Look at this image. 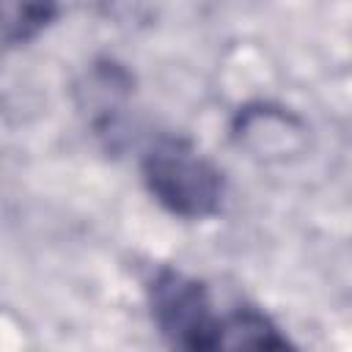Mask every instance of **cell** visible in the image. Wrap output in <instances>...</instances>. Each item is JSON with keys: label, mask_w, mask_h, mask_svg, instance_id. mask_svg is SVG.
<instances>
[{"label": "cell", "mask_w": 352, "mask_h": 352, "mask_svg": "<svg viewBox=\"0 0 352 352\" xmlns=\"http://www.w3.org/2000/svg\"><path fill=\"white\" fill-rule=\"evenodd\" d=\"M234 135L239 146L261 160H286L289 154H300L305 146V126L292 113L270 104L245 107L236 118Z\"/></svg>", "instance_id": "3957f363"}, {"label": "cell", "mask_w": 352, "mask_h": 352, "mask_svg": "<svg viewBox=\"0 0 352 352\" xmlns=\"http://www.w3.org/2000/svg\"><path fill=\"white\" fill-rule=\"evenodd\" d=\"M289 341L278 327L253 308H236L220 316L214 349H286Z\"/></svg>", "instance_id": "277c9868"}, {"label": "cell", "mask_w": 352, "mask_h": 352, "mask_svg": "<svg viewBox=\"0 0 352 352\" xmlns=\"http://www.w3.org/2000/svg\"><path fill=\"white\" fill-rule=\"evenodd\" d=\"M151 311L170 344L192 352L214 349L220 316L212 311L204 283L173 270L160 272L151 286Z\"/></svg>", "instance_id": "7a4b0ae2"}, {"label": "cell", "mask_w": 352, "mask_h": 352, "mask_svg": "<svg viewBox=\"0 0 352 352\" xmlns=\"http://www.w3.org/2000/svg\"><path fill=\"white\" fill-rule=\"evenodd\" d=\"M143 179L151 195L179 217H206L220 206L223 176L190 143L165 138L143 157Z\"/></svg>", "instance_id": "6da1fadb"}, {"label": "cell", "mask_w": 352, "mask_h": 352, "mask_svg": "<svg viewBox=\"0 0 352 352\" xmlns=\"http://www.w3.org/2000/svg\"><path fill=\"white\" fill-rule=\"evenodd\" d=\"M58 14V0H0V44H25Z\"/></svg>", "instance_id": "5b68a950"}]
</instances>
